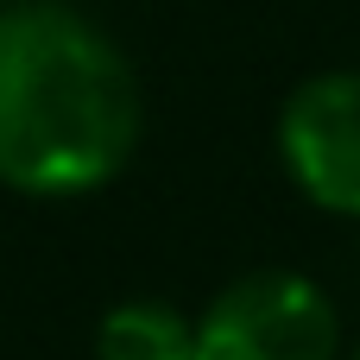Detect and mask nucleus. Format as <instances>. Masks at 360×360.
Instances as JSON below:
<instances>
[{
	"label": "nucleus",
	"instance_id": "nucleus-5",
	"mask_svg": "<svg viewBox=\"0 0 360 360\" xmlns=\"http://www.w3.org/2000/svg\"><path fill=\"white\" fill-rule=\"evenodd\" d=\"M348 360H360V348H354V354H348Z\"/></svg>",
	"mask_w": 360,
	"mask_h": 360
},
{
	"label": "nucleus",
	"instance_id": "nucleus-1",
	"mask_svg": "<svg viewBox=\"0 0 360 360\" xmlns=\"http://www.w3.org/2000/svg\"><path fill=\"white\" fill-rule=\"evenodd\" d=\"M139 146L133 63L70 6L0 13V184L19 196L101 190Z\"/></svg>",
	"mask_w": 360,
	"mask_h": 360
},
{
	"label": "nucleus",
	"instance_id": "nucleus-4",
	"mask_svg": "<svg viewBox=\"0 0 360 360\" xmlns=\"http://www.w3.org/2000/svg\"><path fill=\"white\" fill-rule=\"evenodd\" d=\"M95 360H196V323L171 304H114L95 329Z\"/></svg>",
	"mask_w": 360,
	"mask_h": 360
},
{
	"label": "nucleus",
	"instance_id": "nucleus-3",
	"mask_svg": "<svg viewBox=\"0 0 360 360\" xmlns=\"http://www.w3.org/2000/svg\"><path fill=\"white\" fill-rule=\"evenodd\" d=\"M291 184L335 215H360V70H323L291 89L278 114Z\"/></svg>",
	"mask_w": 360,
	"mask_h": 360
},
{
	"label": "nucleus",
	"instance_id": "nucleus-2",
	"mask_svg": "<svg viewBox=\"0 0 360 360\" xmlns=\"http://www.w3.org/2000/svg\"><path fill=\"white\" fill-rule=\"evenodd\" d=\"M335 304L304 272H247L196 323V360H335Z\"/></svg>",
	"mask_w": 360,
	"mask_h": 360
}]
</instances>
